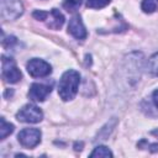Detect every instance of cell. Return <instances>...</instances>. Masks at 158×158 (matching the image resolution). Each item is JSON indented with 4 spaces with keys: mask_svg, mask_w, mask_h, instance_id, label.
<instances>
[{
    "mask_svg": "<svg viewBox=\"0 0 158 158\" xmlns=\"http://www.w3.org/2000/svg\"><path fill=\"white\" fill-rule=\"evenodd\" d=\"M80 83V74L77 70L69 69L63 73L58 83V94L63 101H69L74 99L78 93V86Z\"/></svg>",
    "mask_w": 158,
    "mask_h": 158,
    "instance_id": "obj_1",
    "label": "cell"
},
{
    "mask_svg": "<svg viewBox=\"0 0 158 158\" xmlns=\"http://www.w3.org/2000/svg\"><path fill=\"white\" fill-rule=\"evenodd\" d=\"M1 63H2V69H1V75L2 79L6 83H17L19 80H21L22 74L20 72V69L17 68L15 60L11 57H6L2 56L1 57Z\"/></svg>",
    "mask_w": 158,
    "mask_h": 158,
    "instance_id": "obj_2",
    "label": "cell"
},
{
    "mask_svg": "<svg viewBox=\"0 0 158 158\" xmlns=\"http://www.w3.org/2000/svg\"><path fill=\"white\" fill-rule=\"evenodd\" d=\"M16 118L20 122H25V123H37L42 121L43 112L38 106L33 104H27L19 110V112L16 114Z\"/></svg>",
    "mask_w": 158,
    "mask_h": 158,
    "instance_id": "obj_3",
    "label": "cell"
},
{
    "mask_svg": "<svg viewBox=\"0 0 158 158\" xmlns=\"http://www.w3.org/2000/svg\"><path fill=\"white\" fill-rule=\"evenodd\" d=\"M0 12L4 20H16L23 12V6L20 0H1Z\"/></svg>",
    "mask_w": 158,
    "mask_h": 158,
    "instance_id": "obj_4",
    "label": "cell"
},
{
    "mask_svg": "<svg viewBox=\"0 0 158 158\" xmlns=\"http://www.w3.org/2000/svg\"><path fill=\"white\" fill-rule=\"evenodd\" d=\"M26 68H27L28 74L33 78H43L52 73V67L49 65V63H47L43 59H38V58L30 59L26 64Z\"/></svg>",
    "mask_w": 158,
    "mask_h": 158,
    "instance_id": "obj_5",
    "label": "cell"
},
{
    "mask_svg": "<svg viewBox=\"0 0 158 158\" xmlns=\"http://www.w3.org/2000/svg\"><path fill=\"white\" fill-rule=\"evenodd\" d=\"M17 139L21 146L33 148L41 142V131L38 128H23L19 132Z\"/></svg>",
    "mask_w": 158,
    "mask_h": 158,
    "instance_id": "obj_6",
    "label": "cell"
},
{
    "mask_svg": "<svg viewBox=\"0 0 158 158\" xmlns=\"http://www.w3.org/2000/svg\"><path fill=\"white\" fill-rule=\"evenodd\" d=\"M52 86L47 84H40V83H33L30 86L28 90V98L33 101H44L47 96L51 94Z\"/></svg>",
    "mask_w": 158,
    "mask_h": 158,
    "instance_id": "obj_7",
    "label": "cell"
},
{
    "mask_svg": "<svg viewBox=\"0 0 158 158\" xmlns=\"http://www.w3.org/2000/svg\"><path fill=\"white\" fill-rule=\"evenodd\" d=\"M68 32L77 40H85L88 36V32L85 30V26L81 21V17L79 15L73 16L69 20V25H68Z\"/></svg>",
    "mask_w": 158,
    "mask_h": 158,
    "instance_id": "obj_8",
    "label": "cell"
},
{
    "mask_svg": "<svg viewBox=\"0 0 158 158\" xmlns=\"http://www.w3.org/2000/svg\"><path fill=\"white\" fill-rule=\"evenodd\" d=\"M117 125V118L116 117H112L109 122H106L101 128H100V131L98 132V136H96V138H95V141H104V139H107L109 138V136L111 135V132L114 131V128H115V126Z\"/></svg>",
    "mask_w": 158,
    "mask_h": 158,
    "instance_id": "obj_9",
    "label": "cell"
},
{
    "mask_svg": "<svg viewBox=\"0 0 158 158\" xmlns=\"http://www.w3.org/2000/svg\"><path fill=\"white\" fill-rule=\"evenodd\" d=\"M51 16H52V20L47 23V26L49 28H53V30L60 28L63 26V23H64V16H63V14L59 10H57V9H52L51 10Z\"/></svg>",
    "mask_w": 158,
    "mask_h": 158,
    "instance_id": "obj_10",
    "label": "cell"
},
{
    "mask_svg": "<svg viewBox=\"0 0 158 158\" xmlns=\"http://www.w3.org/2000/svg\"><path fill=\"white\" fill-rule=\"evenodd\" d=\"M0 122H1V125H0V139H5L9 135H11L14 132L15 127L12 123L6 122V120L4 117L0 118Z\"/></svg>",
    "mask_w": 158,
    "mask_h": 158,
    "instance_id": "obj_11",
    "label": "cell"
},
{
    "mask_svg": "<svg viewBox=\"0 0 158 158\" xmlns=\"http://www.w3.org/2000/svg\"><path fill=\"white\" fill-rule=\"evenodd\" d=\"M112 152L106 147V146H98L94 148V151L90 153V157H101V158H109L112 157Z\"/></svg>",
    "mask_w": 158,
    "mask_h": 158,
    "instance_id": "obj_12",
    "label": "cell"
},
{
    "mask_svg": "<svg viewBox=\"0 0 158 158\" xmlns=\"http://www.w3.org/2000/svg\"><path fill=\"white\" fill-rule=\"evenodd\" d=\"M147 68L153 75H158V52L154 53L147 62Z\"/></svg>",
    "mask_w": 158,
    "mask_h": 158,
    "instance_id": "obj_13",
    "label": "cell"
},
{
    "mask_svg": "<svg viewBox=\"0 0 158 158\" xmlns=\"http://www.w3.org/2000/svg\"><path fill=\"white\" fill-rule=\"evenodd\" d=\"M157 4H158L157 0H143L141 7H142L143 12L152 14V12H154L157 10Z\"/></svg>",
    "mask_w": 158,
    "mask_h": 158,
    "instance_id": "obj_14",
    "label": "cell"
},
{
    "mask_svg": "<svg viewBox=\"0 0 158 158\" xmlns=\"http://www.w3.org/2000/svg\"><path fill=\"white\" fill-rule=\"evenodd\" d=\"M81 2L83 0H63V7L69 12H74L79 9Z\"/></svg>",
    "mask_w": 158,
    "mask_h": 158,
    "instance_id": "obj_15",
    "label": "cell"
},
{
    "mask_svg": "<svg viewBox=\"0 0 158 158\" xmlns=\"http://www.w3.org/2000/svg\"><path fill=\"white\" fill-rule=\"evenodd\" d=\"M111 0H86V6L89 9H101L110 4Z\"/></svg>",
    "mask_w": 158,
    "mask_h": 158,
    "instance_id": "obj_16",
    "label": "cell"
},
{
    "mask_svg": "<svg viewBox=\"0 0 158 158\" xmlns=\"http://www.w3.org/2000/svg\"><path fill=\"white\" fill-rule=\"evenodd\" d=\"M137 147L138 148H147L151 152H157L158 151V143H148L147 139H141L137 143Z\"/></svg>",
    "mask_w": 158,
    "mask_h": 158,
    "instance_id": "obj_17",
    "label": "cell"
},
{
    "mask_svg": "<svg viewBox=\"0 0 158 158\" xmlns=\"http://www.w3.org/2000/svg\"><path fill=\"white\" fill-rule=\"evenodd\" d=\"M48 12H46V11H42V10H35L33 12H32V16L36 19V20H40V21H44L47 17H48Z\"/></svg>",
    "mask_w": 158,
    "mask_h": 158,
    "instance_id": "obj_18",
    "label": "cell"
},
{
    "mask_svg": "<svg viewBox=\"0 0 158 158\" xmlns=\"http://www.w3.org/2000/svg\"><path fill=\"white\" fill-rule=\"evenodd\" d=\"M17 42V40H16V37L15 36H9L7 38H2V44L5 46V47H10V46H12L14 43H16Z\"/></svg>",
    "mask_w": 158,
    "mask_h": 158,
    "instance_id": "obj_19",
    "label": "cell"
},
{
    "mask_svg": "<svg viewBox=\"0 0 158 158\" xmlns=\"http://www.w3.org/2000/svg\"><path fill=\"white\" fill-rule=\"evenodd\" d=\"M152 100H153V104L156 105V107L158 109V89H156L152 94Z\"/></svg>",
    "mask_w": 158,
    "mask_h": 158,
    "instance_id": "obj_20",
    "label": "cell"
},
{
    "mask_svg": "<svg viewBox=\"0 0 158 158\" xmlns=\"http://www.w3.org/2000/svg\"><path fill=\"white\" fill-rule=\"evenodd\" d=\"M74 148H75V151H81L83 149V142H75Z\"/></svg>",
    "mask_w": 158,
    "mask_h": 158,
    "instance_id": "obj_21",
    "label": "cell"
},
{
    "mask_svg": "<svg viewBox=\"0 0 158 158\" xmlns=\"http://www.w3.org/2000/svg\"><path fill=\"white\" fill-rule=\"evenodd\" d=\"M12 94H14V90H12V89H10V90L7 89V90H6V93H5V96H7V95H10V96H11Z\"/></svg>",
    "mask_w": 158,
    "mask_h": 158,
    "instance_id": "obj_22",
    "label": "cell"
},
{
    "mask_svg": "<svg viewBox=\"0 0 158 158\" xmlns=\"http://www.w3.org/2000/svg\"><path fill=\"white\" fill-rule=\"evenodd\" d=\"M157 1H158V0H157Z\"/></svg>",
    "mask_w": 158,
    "mask_h": 158,
    "instance_id": "obj_23",
    "label": "cell"
}]
</instances>
